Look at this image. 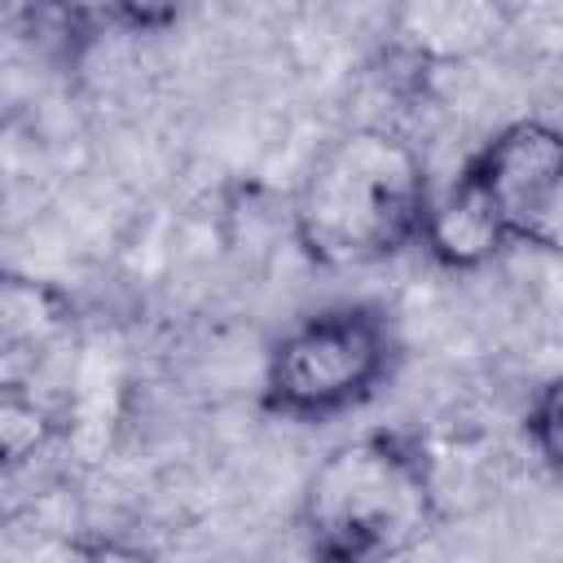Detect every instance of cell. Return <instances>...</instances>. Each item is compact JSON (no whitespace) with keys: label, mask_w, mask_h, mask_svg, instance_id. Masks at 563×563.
Wrapping results in <instances>:
<instances>
[{"label":"cell","mask_w":563,"mask_h":563,"mask_svg":"<svg viewBox=\"0 0 563 563\" xmlns=\"http://www.w3.org/2000/svg\"><path fill=\"white\" fill-rule=\"evenodd\" d=\"M466 167L488 189V198L497 202V211L515 238L519 224L528 220V211L537 207V198L545 194V185L563 167V132L541 119H519V123L501 128Z\"/></svg>","instance_id":"4"},{"label":"cell","mask_w":563,"mask_h":563,"mask_svg":"<svg viewBox=\"0 0 563 563\" xmlns=\"http://www.w3.org/2000/svg\"><path fill=\"white\" fill-rule=\"evenodd\" d=\"M510 242V229L488 198V189L462 167L444 189H431L427 216H422V246L444 268H479Z\"/></svg>","instance_id":"5"},{"label":"cell","mask_w":563,"mask_h":563,"mask_svg":"<svg viewBox=\"0 0 563 563\" xmlns=\"http://www.w3.org/2000/svg\"><path fill=\"white\" fill-rule=\"evenodd\" d=\"M515 242H528V246H537V251L563 255V167H559V176L545 185V194L537 198V207L528 211V220L519 224Z\"/></svg>","instance_id":"8"},{"label":"cell","mask_w":563,"mask_h":563,"mask_svg":"<svg viewBox=\"0 0 563 563\" xmlns=\"http://www.w3.org/2000/svg\"><path fill=\"white\" fill-rule=\"evenodd\" d=\"M106 9L132 31H163L176 18L180 0H106Z\"/></svg>","instance_id":"9"},{"label":"cell","mask_w":563,"mask_h":563,"mask_svg":"<svg viewBox=\"0 0 563 563\" xmlns=\"http://www.w3.org/2000/svg\"><path fill=\"white\" fill-rule=\"evenodd\" d=\"M431 180L422 154L387 128L334 136L295 198V238L325 268H365L422 242Z\"/></svg>","instance_id":"1"},{"label":"cell","mask_w":563,"mask_h":563,"mask_svg":"<svg viewBox=\"0 0 563 563\" xmlns=\"http://www.w3.org/2000/svg\"><path fill=\"white\" fill-rule=\"evenodd\" d=\"M435 519L427 462L400 435H356L321 457L303 488V532L321 559H391Z\"/></svg>","instance_id":"2"},{"label":"cell","mask_w":563,"mask_h":563,"mask_svg":"<svg viewBox=\"0 0 563 563\" xmlns=\"http://www.w3.org/2000/svg\"><path fill=\"white\" fill-rule=\"evenodd\" d=\"M528 435L545 462L563 466V374H554L537 391V400L528 409Z\"/></svg>","instance_id":"7"},{"label":"cell","mask_w":563,"mask_h":563,"mask_svg":"<svg viewBox=\"0 0 563 563\" xmlns=\"http://www.w3.org/2000/svg\"><path fill=\"white\" fill-rule=\"evenodd\" d=\"M44 431H48L44 409H40L31 396L9 391L4 405H0V444H4V457L18 462V457L35 453V444L44 440Z\"/></svg>","instance_id":"6"},{"label":"cell","mask_w":563,"mask_h":563,"mask_svg":"<svg viewBox=\"0 0 563 563\" xmlns=\"http://www.w3.org/2000/svg\"><path fill=\"white\" fill-rule=\"evenodd\" d=\"M391 365L387 321L365 303L303 317L268 352L264 400L286 418H334L374 396Z\"/></svg>","instance_id":"3"}]
</instances>
